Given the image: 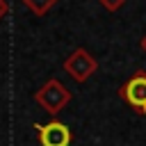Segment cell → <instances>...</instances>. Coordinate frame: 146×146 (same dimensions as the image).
Masks as SVG:
<instances>
[{
  "label": "cell",
  "instance_id": "1",
  "mask_svg": "<svg viewBox=\"0 0 146 146\" xmlns=\"http://www.w3.org/2000/svg\"><path fill=\"white\" fill-rule=\"evenodd\" d=\"M34 100L48 112V114H59L68 103H71V91L57 80V78H50V80H46L41 87H39V91L34 94Z\"/></svg>",
  "mask_w": 146,
  "mask_h": 146
},
{
  "label": "cell",
  "instance_id": "2",
  "mask_svg": "<svg viewBox=\"0 0 146 146\" xmlns=\"http://www.w3.org/2000/svg\"><path fill=\"white\" fill-rule=\"evenodd\" d=\"M64 71L68 73V78H73L75 82H87L96 71H98V62L96 57L84 50V48H75L66 59H64Z\"/></svg>",
  "mask_w": 146,
  "mask_h": 146
},
{
  "label": "cell",
  "instance_id": "3",
  "mask_svg": "<svg viewBox=\"0 0 146 146\" xmlns=\"http://www.w3.org/2000/svg\"><path fill=\"white\" fill-rule=\"evenodd\" d=\"M119 96L139 114H146V71H137L128 82L121 84Z\"/></svg>",
  "mask_w": 146,
  "mask_h": 146
},
{
  "label": "cell",
  "instance_id": "4",
  "mask_svg": "<svg viewBox=\"0 0 146 146\" xmlns=\"http://www.w3.org/2000/svg\"><path fill=\"white\" fill-rule=\"evenodd\" d=\"M36 132H39L41 146H71V141H73V132L62 121H50L46 125H36Z\"/></svg>",
  "mask_w": 146,
  "mask_h": 146
},
{
  "label": "cell",
  "instance_id": "5",
  "mask_svg": "<svg viewBox=\"0 0 146 146\" xmlns=\"http://www.w3.org/2000/svg\"><path fill=\"white\" fill-rule=\"evenodd\" d=\"M55 2L57 0H23V5L36 16H46L50 11V7H55Z\"/></svg>",
  "mask_w": 146,
  "mask_h": 146
},
{
  "label": "cell",
  "instance_id": "6",
  "mask_svg": "<svg viewBox=\"0 0 146 146\" xmlns=\"http://www.w3.org/2000/svg\"><path fill=\"white\" fill-rule=\"evenodd\" d=\"M98 2H100V7L107 9V11H119V9L125 5V0H98Z\"/></svg>",
  "mask_w": 146,
  "mask_h": 146
},
{
  "label": "cell",
  "instance_id": "7",
  "mask_svg": "<svg viewBox=\"0 0 146 146\" xmlns=\"http://www.w3.org/2000/svg\"><path fill=\"white\" fill-rule=\"evenodd\" d=\"M7 14H9V2H7V0H0V21H2Z\"/></svg>",
  "mask_w": 146,
  "mask_h": 146
},
{
  "label": "cell",
  "instance_id": "8",
  "mask_svg": "<svg viewBox=\"0 0 146 146\" xmlns=\"http://www.w3.org/2000/svg\"><path fill=\"white\" fill-rule=\"evenodd\" d=\"M139 46H141V50H144V52H146V36H144V39H141V43H139Z\"/></svg>",
  "mask_w": 146,
  "mask_h": 146
}]
</instances>
